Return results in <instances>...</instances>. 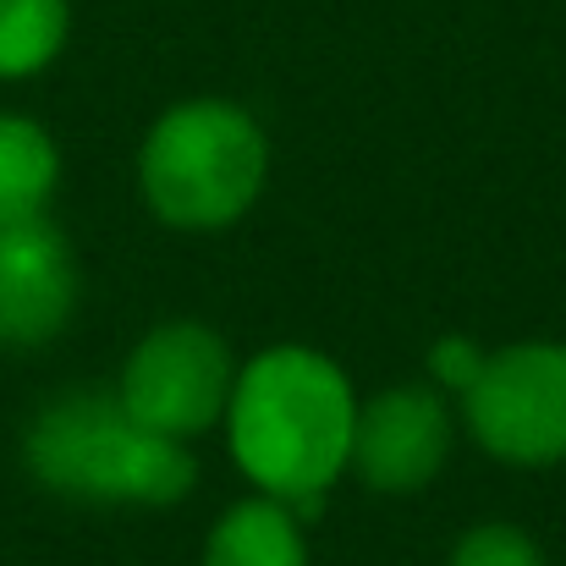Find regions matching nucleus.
I'll use <instances>...</instances> for the list:
<instances>
[{
	"label": "nucleus",
	"mask_w": 566,
	"mask_h": 566,
	"mask_svg": "<svg viewBox=\"0 0 566 566\" xmlns=\"http://www.w3.org/2000/svg\"><path fill=\"white\" fill-rule=\"evenodd\" d=\"M28 468L39 484L72 501L171 506L192 490L188 446L155 434L127 412L122 396L105 390H77L50 401L28 429Z\"/></svg>",
	"instance_id": "2"
},
{
	"label": "nucleus",
	"mask_w": 566,
	"mask_h": 566,
	"mask_svg": "<svg viewBox=\"0 0 566 566\" xmlns=\"http://www.w3.org/2000/svg\"><path fill=\"white\" fill-rule=\"evenodd\" d=\"M303 517L264 495V501H242L231 506L214 534H209V551H203V566H303L308 551H303Z\"/></svg>",
	"instance_id": "8"
},
{
	"label": "nucleus",
	"mask_w": 566,
	"mask_h": 566,
	"mask_svg": "<svg viewBox=\"0 0 566 566\" xmlns=\"http://www.w3.org/2000/svg\"><path fill=\"white\" fill-rule=\"evenodd\" d=\"M264 171L270 149L259 122L226 99H188L166 111L138 160L149 209L192 231L226 226L242 209H253Z\"/></svg>",
	"instance_id": "3"
},
{
	"label": "nucleus",
	"mask_w": 566,
	"mask_h": 566,
	"mask_svg": "<svg viewBox=\"0 0 566 566\" xmlns=\"http://www.w3.org/2000/svg\"><path fill=\"white\" fill-rule=\"evenodd\" d=\"M473 434L523 468H545L566 457V347L523 342L484 358L479 379L462 390Z\"/></svg>",
	"instance_id": "4"
},
{
	"label": "nucleus",
	"mask_w": 566,
	"mask_h": 566,
	"mask_svg": "<svg viewBox=\"0 0 566 566\" xmlns=\"http://www.w3.org/2000/svg\"><path fill=\"white\" fill-rule=\"evenodd\" d=\"M226 423L242 473L297 517H314L325 490L353 462L358 401L325 353L270 347L237 375Z\"/></svg>",
	"instance_id": "1"
},
{
	"label": "nucleus",
	"mask_w": 566,
	"mask_h": 566,
	"mask_svg": "<svg viewBox=\"0 0 566 566\" xmlns=\"http://www.w3.org/2000/svg\"><path fill=\"white\" fill-rule=\"evenodd\" d=\"M231 385H237V369H231V353L214 331L160 325L127 358V375H122L116 396L127 401V412L138 423L188 446L192 434H203L226 412Z\"/></svg>",
	"instance_id": "5"
},
{
	"label": "nucleus",
	"mask_w": 566,
	"mask_h": 566,
	"mask_svg": "<svg viewBox=\"0 0 566 566\" xmlns=\"http://www.w3.org/2000/svg\"><path fill=\"white\" fill-rule=\"evenodd\" d=\"M451 566H545V556H539V545H534L523 528H512V523H484V528L462 534Z\"/></svg>",
	"instance_id": "11"
},
{
	"label": "nucleus",
	"mask_w": 566,
	"mask_h": 566,
	"mask_svg": "<svg viewBox=\"0 0 566 566\" xmlns=\"http://www.w3.org/2000/svg\"><path fill=\"white\" fill-rule=\"evenodd\" d=\"M66 0H0V77H33L66 44Z\"/></svg>",
	"instance_id": "10"
},
{
	"label": "nucleus",
	"mask_w": 566,
	"mask_h": 566,
	"mask_svg": "<svg viewBox=\"0 0 566 566\" xmlns=\"http://www.w3.org/2000/svg\"><path fill=\"white\" fill-rule=\"evenodd\" d=\"M446 451H451L446 401L423 385H401L358 407L347 468H358L375 490H418L440 473Z\"/></svg>",
	"instance_id": "7"
},
{
	"label": "nucleus",
	"mask_w": 566,
	"mask_h": 566,
	"mask_svg": "<svg viewBox=\"0 0 566 566\" xmlns=\"http://www.w3.org/2000/svg\"><path fill=\"white\" fill-rule=\"evenodd\" d=\"M429 369L440 385H451V390H468L479 369H484V358H479V347L473 342H462V336H446L440 347H434V358H429Z\"/></svg>",
	"instance_id": "12"
},
{
	"label": "nucleus",
	"mask_w": 566,
	"mask_h": 566,
	"mask_svg": "<svg viewBox=\"0 0 566 566\" xmlns=\"http://www.w3.org/2000/svg\"><path fill=\"white\" fill-rule=\"evenodd\" d=\"M55 144L39 122L28 116H0V226L44 214L55 192Z\"/></svg>",
	"instance_id": "9"
},
{
	"label": "nucleus",
	"mask_w": 566,
	"mask_h": 566,
	"mask_svg": "<svg viewBox=\"0 0 566 566\" xmlns=\"http://www.w3.org/2000/svg\"><path fill=\"white\" fill-rule=\"evenodd\" d=\"M77 303V264L66 237L33 214L0 226V347L50 342Z\"/></svg>",
	"instance_id": "6"
}]
</instances>
